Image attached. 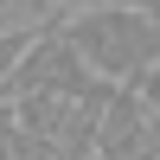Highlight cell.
Listing matches in <instances>:
<instances>
[{
    "instance_id": "cell-1",
    "label": "cell",
    "mask_w": 160,
    "mask_h": 160,
    "mask_svg": "<svg viewBox=\"0 0 160 160\" xmlns=\"http://www.w3.org/2000/svg\"><path fill=\"white\" fill-rule=\"evenodd\" d=\"M58 32L71 38V51L83 58V71L96 77V83H122L128 90L160 58V19L122 7V0L90 7V13H71V19H58Z\"/></svg>"
},
{
    "instance_id": "cell-2",
    "label": "cell",
    "mask_w": 160,
    "mask_h": 160,
    "mask_svg": "<svg viewBox=\"0 0 160 160\" xmlns=\"http://www.w3.org/2000/svg\"><path fill=\"white\" fill-rule=\"evenodd\" d=\"M96 77L83 71V58L71 51V38L58 32V19H45V32L26 45V58L0 77V102H26V96H77Z\"/></svg>"
},
{
    "instance_id": "cell-3",
    "label": "cell",
    "mask_w": 160,
    "mask_h": 160,
    "mask_svg": "<svg viewBox=\"0 0 160 160\" xmlns=\"http://www.w3.org/2000/svg\"><path fill=\"white\" fill-rule=\"evenodd\" d=\"M38 32H45V26H13V32H0V77H7L13 64L26 58V45H32Z\"/></svg>"
},
{
    "instance_id": "cell-4",
    "label": "cell",
    "mask_w": 160,
    "mask_h": 160,
    "mask_svg": "<svg viewBox=\"0 0 160 160\" xmlns=\"http://www.w3.org/2000/svg\"><path fill=\"white\" fill-rule=\"evenodd\" d=\"M128 90H135V102L148 109V122H160V58H154V64H148V71H141Z\"/></svg>"
},
{
    "instance_id": "cell-5",
    "label": "cell",
    "mask_w": 160,
    "mask_h": 160,
    "mask_svg": "<svg viewBox=\"0 0 160 160\" xmlns=\"http://www.w3.org/2000/svg\"><path fill=\"white\" fill-rule=\"evenodd\" d=\"M19 154V115H13V102H0V160Z\"/></svg>"
},
{
    "instance_id": "cell-6",
    "label": "cell",
    "mask_w": 160,
    "mask_h": 160,
    "mask_svg": "<svg viewBox=\"0 0 160 160\" xmlns=\"http://www.w3.org/2000/svg\"><path fill=\"white\" fill-rule=\"evenodd\" d=\"M51 13H64V19H71V13H90V7H109V0H45Z\"/></svg>"
}]
</instances>
